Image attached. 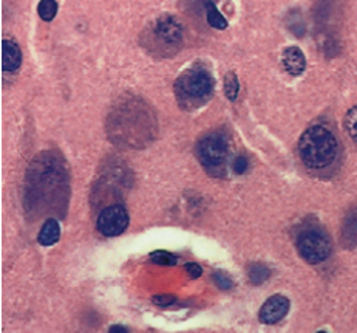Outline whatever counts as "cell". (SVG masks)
<instances>
[{
  "mask_svg": "<svg viewBox=\"0 0 357 333\" xmlns=\"http://www.w3.org/2000/svg\"><path fill=\"white\" fill-rule=\"evenodd\" d=\"M107 131L115 144L142 147L157 133V120L152 108L139 98H126L115 104L108 115Z\"/></svg>",
  "mask_w": 357,
  "mask_h": 333,
  "instance_id": "1",
  "label": "cell"
},
{
  "mask_svg": "<svg viewBox=\"0 0 357 333\" xmlns=\"http://www.w3.org/2000/svg\"><path fill=\"white\" fill-rule=\"evenodd\" d=\"M337 140L325 126H311L298 140V155L305 166L311 169H325L337 157Z\"/></svg>",
  "mask_w": 357,
  "mask_h": 333,
  "instance_id": "2",
  "label": "cell"
},
{
  "mask_svg": "<svg viewBox=\"0 0 357 333\" xmlns=\"http://www.w3.org/2000/svg\"><path fill=\"white\" fill-rule=\"evenodd\" d=\"M175 96L184 111H195L211 99L215 82L211 72L201 66L184 70L175 81Z\"/></svg>",
  "mask_w": 357,
  "mask_h": 333,
  "instance_id": "3",
  "label": "cell"
},
{
  "mask_svg": "<svg viewBox=\"0 0 357 333\" xmlns=\"http://www.w3.org/2000/svg\"><path fill=\"white\" fill-rule=\"evenodd\" d=\"M183 25L180 23L178 19L171 15H162L155 19L142 41H144V47L152 55L171 57L178 53L181 46H183Z\"/></svg>",
  "mask_w": 357,
  "mask_h": 333,
  "instance_id": "4",
  "label": "cell"
},
{
  "mask_svg": "<svg viewBox=\"0 0 357 333\" xmlns=\"http://www.w3.org/2000/svg\"><path fill=\"white\" fill-rule=\"evenodd\" d=\"M195 153L206 169L220 171L229 157V144L222 133H207L197 143Z\"/></svg>",
  "mask_w": 357,
  "mask_h": 333,
  "instance_id": "5",
  "label": "cell"
},
{
  "mask_svg": "<svg viewBox=\"0 0 357 333\" xmlns=\"http://www.w3.org/2000/svg\"><path fill=\"white\" fill-rule=\"evenodd\" d=\"M297 249L308 264H322L331 253V242L320 229H307L298 236Z\"/></svg>",
  "mask_w": 357,
  "mask_h": 333,
  "instance_id": "6",
  "label": "cell"
},
{
  "mask_svg": "<svg viewBox=\"0 0 357 333\" xmlns=\"http://www.w3.org/2000/svg\"><path fill=\"white\" fill-rule=\"evenodd\" d=\"M97 231L107 238H115L126 231L128 227V213L121 204H112V207L101 211L96 222Z\"/></svg>",
  "mask_w": 357,
  "mask_h": 333,
  "instance_id": "7",
  "label": "cell"
},
{
  "mask_svg": "<svg viewBox=\"0 0 357 333\" xmlns=\"http://www.w3.org/2000/svg\"><path fill=\"white\" fill-rule=\"evenodd\" d=\"M289 312V299L284 298L283 294H274L271 296L260 309V321L263 324H277L288 315Z\"/></svg>",
  "mask_w": 357,
  "mask_h": 333,
  "instance_id": "8",
  "label": "cell"
},
{
  "mask_svg": "<svg viewBox=\"0 0 357 333\" xmlns=\"http://www.w3.org/2000/svg\"><path fill=\"white\" fill-rule=\"evenodd\" d=\"M282 66L287 70V73L300 76L307 68V57L298 47H288L282 55Z\"/></svg>",
  "mask_w": 357,
  "mask_h": 333,
  "instance_id": "9",
  "label": "cell"
},
{
  "mask_svg": "<svg viewBox=\"0 0 357 333\" xmlns=\"http://www.w3.org/2000/svg\"><path fill=\"white\" fill-rule=\"evenodd\" d=\"M22 64V51L17 44L11 39L2 42V68L3 72H16Z\"/></svg>",
  "mask_w": 357,
  "mask_h": 333,
  "instance_id": "10",
  "label": "cell"
},
{
  "mask_svg": "<svg viewBox=\"0 0 357 333\" xmlns=\"http://www.w3.org/2000/svg\"><path fill=\"white\" fill-rule=\"evenodd\" d=\"M59 238H61L59 223H57L56 219H48L44 223L41 233H39L37 242L41 243L42 247H51L59 240Z\"/></svg>",
  "mask_w": 357,
  "mask_h": 333,
  "instance_id": "11",
  "label": "cell"
},
{
  "mask_svg": "<svg viewBox=\"0 0 357 333\" xmlns=\"http://www.w3.org/2000/svg\"><path fill=\"white\" fill-rule=\"evenodd\" d=\"M206 17H207V22H209L211 27L217 28V30H226L227 28V21H226L222 12L218 11V8L213 2L206 3Z\"/></svg>",
  "mask_w": 357,
  "mask_h": 333,
  "instance_id": "12",
  "label": "cell"
},
{
  "mask_svg": "<svg viewBox=\"0 0 357 333\" xmlns=\"http://www.w3.org/2000/svg\"><path fill=\"white\" fill-rule=\"evenodd\" d=\"M39 17L45 22H51L57 15V2L56 0H41L37 5Z\"/></svg>",
  "mask_w": 357,
  "mask_h": 333,
  "instance_id": "13",
  "label": "cell"
},
{
  "mask_svg": "<svg viewBox=\"0 0 357 333\" xmlns=\"http://www.w3.org/2000/svg\"><path fill=\"white\" fill-rule=\"evenodd\" d=\"M248 276L252 284L260 285V284H263L264 280H268V278L271 276V272H269V268L263 264H252L249 267Z\"/></svg>",
  "mask_w": 357,
  "mask_h": 333,
  "instance_id": "14",
  "label": "cell"
},
{
  "mask_svg": "<svg viewBox=\"0 0 357 333\" xmlns=\"http://www.w3.org/2000/svg\"><path fill=\"white\" fill-rule=\"evenodd\" d=\"M238 93H240V82L237 75L233 72H229L224 76V95L227 96V99L233 102L238 98Z\"/></svg>",
  "mask_w": 357,
  "mask_h": 333,
  "instance_id": "15",
  "label": "cell"
},
{
  "mask_svg": "<svg viewBox=\"0 0 357 333\" xmlns=\"http://www.w3.org/2000/svg\"><path fill=\"white\" fill-rule=\"evenodd\" d=\"M343 124H345L348 135L357 143V106L349 108L347 117H345V121H343Z\"/></svg>",
  "mask_w": 357,
  "mask_h": 333,
  "instance_id": "16",
  "label": "cell"
},
{
  "mask_svg": "<svg viewBox=\"0 0 357 333\" xmlns=\"http://www.w3.org/2000/svg\"><path fill=\"white\" fill-rule=\"evenodd\" d=\"M151 259L158 265H175L178 262L177 256L167 251H155L151 254Z\"/></svg>",
  "mask_w": 357,
  "mask_h": 333,
  "instance_id": "17",
  "label": "cell"
},
{
  "mask_svg": "<svg viewBox=\"0 0 357 333\" xmlns=\"http://www.w3.org/2000/svg\"><path fill=\"white\" fill-rule=\"evenodd\" d=\"M212 279H213V283L217 284V287L222 288V290H231V288L233 287V280L223 272L213 273Z\"/></svg>",
  "mask_w": 357,
  "mask_h": 333,
  "instance_id": "18",
  "label": "cell"
},
{
  "mask_svg": "<svg viewBox=\"0 0 357 333\" xmlns=\"http://www.w3.org/2000/svg\"><path fill=\"white\" fill-rule=\"evenodd\" d=\"M248 166H249L248 158L237 157L232 163V169H233V172H235V174H244V172L248 171Z\"/></svg>",
  "mask_w": 357,
  "mask_h": 333,
  "instance_id": "19",
  "label": "cell"
},
{
  "mask_svg": "<svg viewBox=\"0 0 357 333\" xmlns=\"http://www.w3.org/2000/svg\"><path fill=\"white\" fill-rule=\"evenodd\" d=\"M153 304H157L160 307H168L175 304V301H177V298L173 296V294H157V296L152 298Z\"/></svg>",
  "mask_w": 357,
  "mask_h": 333,
  "instance_id": "20",
  "label": "cell"
},
{
  "mask_svg": "<svg viewBox=\"0 0 357 333\" xmlns=\"http://www.w3.org/2000/svg\"><path fill=\"white\" fill-rule=\"evenodd\" d=\"M186 272L189 274L191 279H197L203 274V268H201L198 264H187L186 265Z\"/></svg>",
  "mask_w": 357,
  "mask_h": 333,
  "instance_id": "21",
  "label": "cell"
},
{
  "mask_svg": "<svg viewBox=\"0 0 357 333\" xmlns=\"http://www.w3.org/2000/svg\"><path fill=\"white\" fill-rule=\"evenodd\" d=\"M110 332L112 333H127L128 330L126 327H121V325H113V327H110Z\"/></svg>",
  "mask_w": 357,
  "mask_h": 333,
  "instance_id": "22",
  "label": "cell"
}]
</instances>
